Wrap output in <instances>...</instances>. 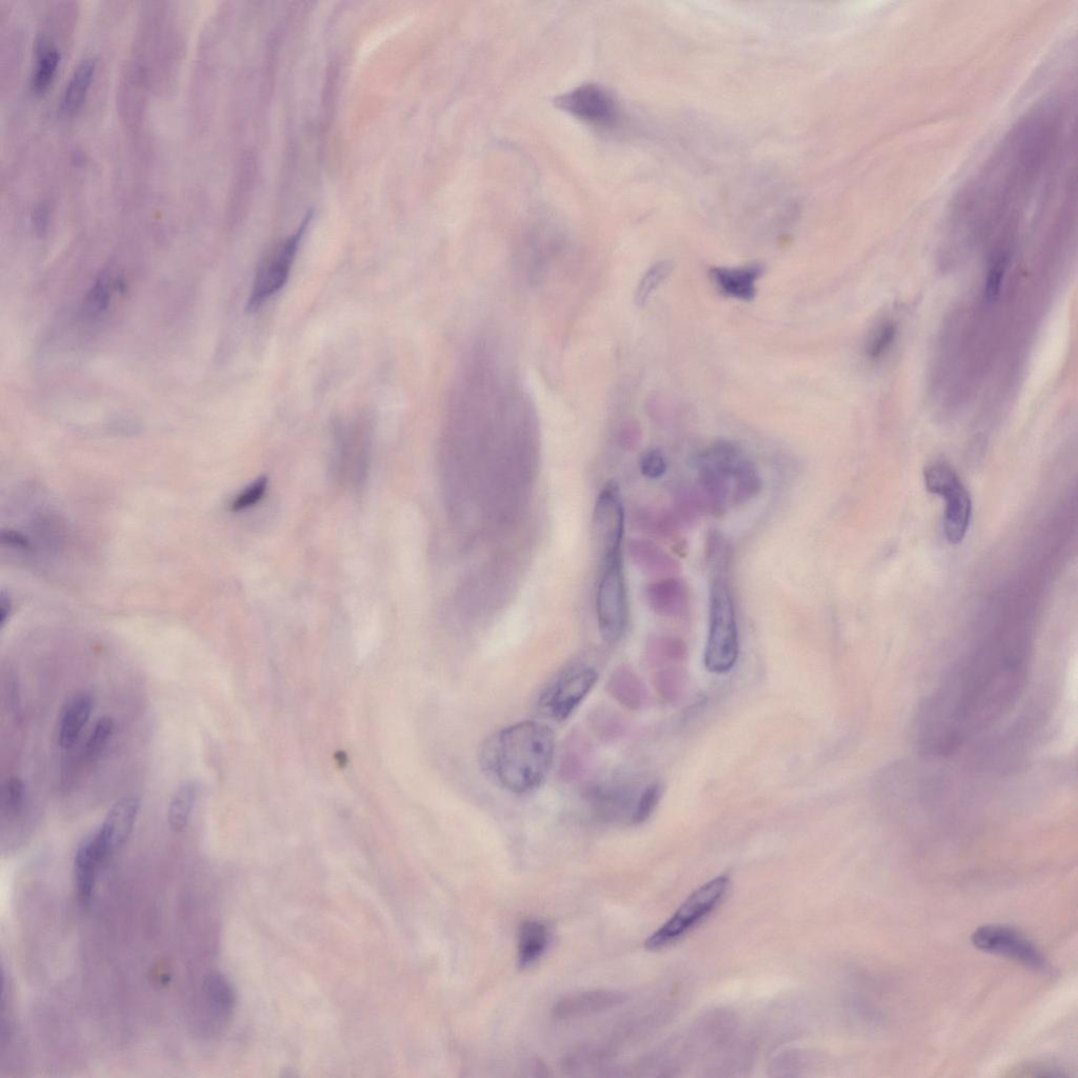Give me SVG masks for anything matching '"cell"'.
<instances>
[{"instance_id":"obj_1","label":"cell","mask_w":1078,"mask_h":1078,"mask_svg":"<svg viewBox=\"0 0 1078 1078\" xmlns=\"http://www.w3.org/2000/svg\"><path fill=\"white\" fill-rule=\"evenodd\" d=\"M555 736L543 723L519 722L488 737L479 763L497 786L517 795L541 787L550 772Z\"/></svg>"},{"instance_id":"obj_2","label":"cell","mask_w":1078,"mask_h":1078,"mask_svg":"<svg viewBox=\"0 0 1078 1078\" xmlns=\"http://www.w3.org/2000/svg\"><path fill=\"white\" fill-rule=\"evenodd\" d=\"M738 628L727 573H713L709 598V634L705 650L706 669L715 674L732 670L738 658Z\"/></svg>"},{"instance_id":"obj_3","label":"cell","mask_w":1078,"mask_h":1078,"mask_svg":"<svg viewBox=\"0 0 1078 1078\" xmlns=\"http://www.w3.org/2000/svg\"><path fill=\"white\" fill-rule=\"evenodd\" d=\"M746 457L740 447L727 441L714 443L698 455L695 489L706 513H725L731 502L734 472Z\"/></svg>"},{"instance_id":"obj_4","label":"cell","mask_w":1078,"mask_h":1078,"mask_svg":"<svg viewBox=\"0 0 1078 1078\" xmlns=\"http://www.w3.org/2000/svg\"><path fill=\"white\" fill-rule=\"evenodd\" d=\"M598 627L608 644L620 642L629 623V602L625 581L623 553L601 561L596 595Z\"/></svg>"},{"instance_id":"obj_5","label":"cell","mask_w":1078,"mask_h":1078,"mask_svg":"<svg viewBox=\"0 0 1078 1078\" xmlns=\"http://www.w3.org/2000/svg\"><path fill=\"white\" fill-rule=\"evenodd\" d=\"M729 884L727 876H718L694 891L669 920L648 938L646 948L657 951L680 940L722 903Z\"/></svg>"},{"instance_id":"obj_6","label":"cell","mask_w":1078,"mask_h":1078,"mask_svg":"<svg viewBox=\"0 0 1078 1078\" xmlns=\"http://www.w3.org/2000/svg\"><path fill=\"white\" fill-rule=\"evenodd\" d=\"M924 476L928 491L945 498L944 530L948 542L952 545L961 543L971 521L972 502L969 492L948 464H931L925 469Z\"/></svg>"},{"instance_id":"obj_7","label":"cell","mask_w":1078,"mask_h":1078,"mask_svg":"<svg viewBox=\"0 0 1078 1078\" xmlns=\"http://www.w3.org/2000/svg\"><path fill=\"white\" fill-rule=\"evenodd\" d=\"M598 680L597 671L586 665L564 670L539 695L538 709L554 722H565L591 692Z\"/></svg>"},{"instance_id":"obj_8","label":"cell","mask_w":1078,"mask_h":1078,"mask_svg":"<svg viewBox=\"0 0 1078 1078\" xmlns=\"http://www.w3.org/2000/svg\"><path fill=\"white\" fill-rule=\"evenodd\" d=\"M308 224L309 221L306 219L296 233L274 247L259 264L248 298L247 310L249 312L261 309L270 298L285 287Z\"/></svg>"},{"instance_id":"obj_9","label":"cell","mask_w":1078,"mask_h":1078,"mask_svg":"<svg viewBox=\"0 0 1078 1078\" xmlns=\"http://www.w3.org/2000/svg\"><path fill=\"white\" fill-rule=\"evenodd\" d=\"M556 108L595 128H613L621 110L615 97L596 84H584L555 98Z\"/></svg>"},{"instance_id":"obj_10","label":"cell","mask_w":1078,"mask_h":1078,"mask_svg":"<svg viewBox=\"0 0 1078 1078\" xmlns=\"http://www.w3.org/2000/svg\"><path fill=\"white\" fill-rule=\"evenodd\" d=\"M625 533V509L620 489L609 483L597 498L593 515L595 548L604 558L621 554Z\"/></svg>"},{"instance_id":"obj_11","label":"cell","mask_w":1078,"mask_h":1078,"mask_svg":"<svg viewBox=\"0 0 1078 1078\" xmlns=\"http://www.w3.org/2000/svg\"><path fill=\"white\" fill-rule=\"evenodd\" d=\"M972 944L981 951L1005 956L1034 970L1046 968L1044 956L1026 936L1017 930L998 925H988L976 929L971 937Z\"/></svg>"},{"instance_id":"obj_12","label":"cell","mask_w":1078,"mask_h":1078,"mask_svg":"<svg viewBox=\"0 0 1078 1078\" xmlns=\"http://www.w3.org/2000/svg\"><path fill=\"white\" fill-rule=\"evenodd\" d=\"M643 789L626 783H609L592 787L588 796L595 813L603 820L633 824Z\"/></svg>"},{"instance_id":"obj_13","label":"cell","mask_w":1078,"mask_h":1078,"mask_svg":"<svg viewBox=\"0 0 1078 1078\" xmlns=\"http://www.w3.org/2000/svg\"><path fill=\"white\" fill-rule=\"evenodd\" d=\"M101 831H96L78 847L74 861L78 900L89 903L99 871L112 854Z\"/></svg>"},{"instance_id":"obj_14","label":"cell","mask_w":1078,"mask_h":1078,"mask_svg":"<svg viewBox=\"0 0 1078 1078\" xmlns=\"http://www.w3.org/2000/svg\"><path fill=\"white\" fill-rule=\"evenodd\" d=\"M627 996L614 990H595L566 996L554 1007V1014L561 1020H571L603 1013L623 1005Z\"/></svg>"},{"instance_id":"obj_15","label":"cell","mask_w":1078,"mask_h":1078,"mask_svg":"<svg viewBox=\"0 0 1078 1078\" xmlns=\"http://www.w3.org/2000/svg\"><path fill=\"white\" fill-rule=\"evenodd\" d=\"M765 273L762 264H752L737 268L714 267L709 274L718 289L725 295L750 302L756 296V282Z\"/></svg>"},{"instance_id":"obj_16","label":"cell","mask_w":1078,"mask_h":1078,"mask_svg":"<svg viewBox=\"0 0 1078 1078\" xmlns=\"http://www.w3.org/2000/svg\"><path fill=\"white\" fill-rule=\"evenodd\" d=\"M646 598L653 612L664 617L681 616L689 605L686 584L674 576L650 584L646 589Z\"/></svg>"},{"instance_id":"obj_17","label":"cell","mask_w":1078,"mask_h":1078,"mask_svg":"<svg viewBox=\"0 0 1078 1078\" xmlns=\"http://www.w3.org/2000/svg\"><path fill=\"white\" fill-rule=\"evenodd\" d=\"M141 807L136 797H123L108 812L104 824L98 830L103 834L110 849L114 853L122 848L134 829L136 818Z\"/></svg>"},{"instance_id":"obj_18","label":"cell","mask_w":1078,"mask_h":1078,"mask_svg":"<svg viewBox=\"0 0 1078 1078\" xmlns=\"http://www.w3.org/2000/svg\"><path fill=\"white\" fill-rule=\"evenodd\" d=\"M628 552L634 565L650 575L669 577L682 569L676 558L647 539H631Z\"/></svg>"},{"instance_id":"obj_19","label":"cell","mask_w":1078,"mask_h":1078,"mask_svg":"<svg viewBox=\"0 0 1078 1078\" xmlns=\"http://www.w3.org/2000/svg\"><path fill=\"white\" fill-rule=\"evenodd\" d=\"M93 708V698L88 692L77 693L66 704L57 729L58 745L71 748L87 725Z\"/></svg>"},{"instance_id":"obj_20","label":"cell","mask_w":1078,"mask_h":1078,"mask_svg":"<svg viewBox=\"0 0 1078 1078\" xmlns=\"http://www.w3.org/2000/svg\"><path fill=\"white\" fill-rule=\"evenodd\" d=\"M607 690L614 700L628 709L637 710L644 704L645 689L641 678L627 666L617 668L611 674Z\"/></svg>"},{"instance_id":"obj_21","label":"cell","mask_w":1078,"mask_h":1078,"mask_svg":"<svg viewBox=\"0 0 1078 1078\" xmlns=\"http://www.w3.org/2000/svg\"><path fill=\"white\" fill-rule=\"evenodd\" d=\"M550 933L548 927L538 921L525 922L518 936V963L527 968L536 963L548 948Z\"/></svg>"},{"instance_id":"obj_22","label":"cell","mask_w":1078,"mask_h":1078,"mask_svg":"<svg viewBox=\"0 0 1078 1078\" xmlns=\"http://www.w3.org/2000/svg\"><path fill=\"white\" fill-rule=\"evenodd\" d=\"M96 63V58L89 56L82 59L74 68L62 98L64 112H75L83 105L92 82Z\"/></svg>"},{"instance_id":"obj_23","label":"cell","mask_w":1078,"mask_h":1078,"mask_svg":"<svg viewBox=\"0 0 1078 1078\" xmlns=\"http://www.w3.org/2000/svg\"><path fill=\"white\" fill-rule=\"evenodd\" d=\"M204 991L212 1011L221 1021L229 1020L236 1004V995L227 978L218 972L206 977Z\"/></svg>"},{"instance_id":"obj_24","label":"cell","mask_w":1078,"mask_h":1078,"mask_svg":"<svg viewBox=\"0 0 1078 1078\" xmlns=\"http://www.w3.org/2000/svg\"><path fill=\"white\" fill-rule=\"evenodd\" d=\"M762 489L763 479L760 471L746 457L734 472L731 502L735 506H743L760 494Z\"/></svg>"},{"instance_id":"obj_25","label":"cell","mask_w":1078,"mask_h":1078,"mask_svg":"<svg viewBox=\"0 0 1078 1078\" xmlns=\"http://www.w3.org/2000/svg\"><path fill=\"white\" fill-rule=\"evenodd\" d=\"M687 654L686 644L678 637L654 636L647 644L648 660L655 666L683 663Z\"/></svg>"},{"instance_id":"obj_26","label":"cell","mask_w":1078,"mask_h":1078,"mask_svg":"<svg viewBox=\"0 0 1078 1078\" xmlns=\"http://www.w3.org/2000/svg\"><path fill=\"white\" fill-rule=\"evenodd\" d=\"M38 62L32 76L31 87L39 93L45 91L55 74L59 63V52L47 37H39L36 43Z\"/></svg>"},{"instance_id":"obj_27","label":"cell","mask_w":1078,"mask_h":1078,"mask_svg":"<svg viewBox=\"0 0 1078 1078\" xmlns=\"http://www.w3.org/2000/svg\"><path fill=\"white\" fill-rule=\"evenodd\" d=\"M196 797L197 786L195 783H185L176 790L168 810V823L174 831L181 832L187 828Z\"/></svg>"},{"instance_id":"obj_28","label":"cell","mask_w":1078,"mask_h":1078,"mask_svg":"<svg viewBox=\"0 0 1078 1078\" xmlns=\"http://www.w3.org/2000/svg\"><path fill=\"white\" fill-rule=\"evenodd\" d=\"M671 262H660L653 265L643 276L636 289L635 302L637 306H645L654 292L662 286L672 271Z\"/></svg>"},{"instance_id":"obj_29","label":"cell","mask_w":1078,"mask_h":1078,"mask_svg":"<svg viewBox=\"0 0 1078 1078\" xmlns=\"http://www.w3.org/2000/svg\"><path fill=\"white\" fill-rule=\"evenodd\" d=\"M654 686L658 694L668 703H675L685 688V676L676 669H664L656 673Z\"/></svg>"},{"instance_id":"obj_30","label":"cell","mask_w":1078,"mask_h":1078,"mask_svg":"<svg viewBox=\"0 0 1078 1078\" xmlns=\"http://www.w3.org/2000/svg\"><path fill=\"white\" fill-rule=\"evenodd\" d=\"M27 793L22 780L11 777L5 783L2 792L3 812L9 817L21 815L26 807Z\"/></svg>"},{"instance_id":"obj_31","label":"cell","mask_w":1078,"mask_h":1078,"mask_svg":"<svg viewBox=\"0 0 1078 1078\" xmlns=\"http://www.w3.org/2000/svg\"><path fill=\"white\" fill-rule=\"evenodd\" d=\"M661 797L660 785L652 783L644 787L635 809L633 824L640 825L647 822L660 803Z\"/></svg>"},{"instance_id":"obj_32","label":"cell","mask_w":1078,"mask_h":1078,"mask_svg":"<svg viewBox=\"0 0 1078 1078\" xmlns=\"http://www.w3.org/2000/svg\"><path fill=\"white\" fill-rule=\"evenodd\" d=\"M114 732V721L111 717H103L96 724L86 747V754L94 760L107 746Z\"/></svg>"},{"instance_id":"obj_33","label":"cell","mask_w":1078,"mask_h":1078,"mask_svg":"<svg viewBox=\"0 0 1078 1078\" xmlns=\"http://www.w3.org/2000/svg\"><path fill=\"white\" fill-rule=\"evenodd\" d=\"M111 296V278L106 274L99 277L87 297V311L91 314L104 312Z\"/></svg>"},{"instance_id":"obj_34","label":"cell","mask_w":1078,"mask_h":1078,"mask_svg":"<svg viewBox=\"0 0 1078 1078\" xmlns=\"http://www.w3.org/2000/svg\"><path fill=\"white\" fill-rule=\"evenodd\" d=\"M896 327L893 324H886L873 334L867 348V356L870 359H877L882 357L892 346L895 341Z\"/></svg>"},{"instance_id":"obj_35","label":"cell","mask_w":1078,"mask_h":1078,"mask_svg":"<svg viewBox=\"0 0 1078 1078\" xmlns=\"http://www.w3.org/2000/svg\"><path fill=\"white\" fill-rule=\"evenodd\" d=\"M267 487L268 479L266 477L258 478L255 483L245 489L234 499V502L231 506L232 511H244L261 502V499L267 491Z\"/></svg>"},{"instance_id":"obj_36","label":"cell","mask_w":1078,"mask_h":1078,"mask_svg":"<svg viewBox=\"0 0 1078 1078\" xmlns=\"http://www.w3.org/2000/svg\"><path fill=\"white\" fill-rule=\"evenodd\" d=\"M668 469L666 457L661 450L651 449L645 452L641 458V471L650 478L662 477Z\"/></svg>"},{"instance_id":"obj_37","label":"cell","mask_w":1078,"mask_h":1078,"mask_svg":"<svg viewBox=\"0 0 1078 1078\" xmlns=\"http://www.w3.org/2000/svg\"><path fill=\"white\" fill-rule=\"evenodd\" d=\"M1006 271V259H1000L991 268L986 286V296L990 301L1000 293Z\"/></svg>"},{"instance_id":"obj_38","label":"cell","mask_w":1078,"mask_h":1078,"mask_svg":"<svg viewBox=\"0 0 1078 1078\" xmlns=\"http://www.w3.org/2000/svg\"><path fill=\"white\" fill-rule=\"evenodd\" d=\"M49 213L45 206L37 208L33 215V225L39 234H44L48 229Z\"/></svg>"}]
</instances>
